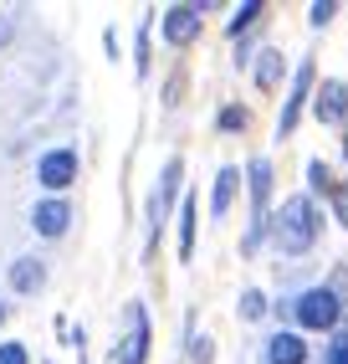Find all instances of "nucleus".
Returning <instances> with one entry per match:
<instances>
[{
  "label": "nucleus",
  "instance_id": "obj_16",
  "mask_svg": "<svg viewBox=\"0 0 348 364\" xmlns=\"http://www.w3.org/2000/svg\"><path fill=\"white\" fill-rule=\"evenodd\" d=\"M261 313H266V298H261L256 287H251V293L241 298V318H261Z\"/></svg>",
  "mask_w": 348,
  "mask_h": 364
},
{
  "label": "nucleus",
  "instance_id": "obj_13",
  "mask_svg": "<svg viewBox=\"0 0 348 364\" xmlns=\"http://www.w3.org/2000/svg\"><path fill=\"white\" fill-rule=\"evenodd\" d=\"M236 185H241V175H236V169H220V175H215V185H210V205H215V215H226V210H231V200H236Z\"/></svg>",
  "mask_w": 348,
  "mask_h": 364
},
{
  "label": "nucleus",
  "instance_id": "obj_9",
  "mask_svg": "<svg viewBox=\"0 0 348 364\" xmlns=\"http://www.w3.org/2000/svg\"><path fill=\"white\" fill-rule=\"evenodd\" d=\"M67 221H72V205H67V200H41V205L31 210V226H36L41 236H62Z\"/></svg>",
  "mask_w": 348,
  "mask_h": 364
},
{
  "label": "nucleus",
  "instance_id": "obj_1",
  "mask_svg": "<svg viewBox=\"0 0 348 364\" xmlns=\"http://www.w3.org/2000/svg\"><path fill=\"white\" fill-rule=\"evenodd\" d=\"M271 236H277V247H282L287 257L308 252L312 241H317V205H312L308 196H292V200H282L277 221H271Z\"/></svg>",
  "mask_w": 348,
  "mask_h": 364
},
{
  "label": "nucleus",
  "instance_id": "obj_6",
  "mask_svg": "<svg viewBox=\"0 0 348 364\" xmlns=\"http://www.w3.org/2000/svg\"><path fill=\"white\" fill-rule=\"evenodd\" d=\"M36 180H41L46 190H67L72 180H77V154H72V149H52V154H41Z\"/></svg>",
  "mask_w": 348,
  "mask_h": 364
},
{
  "label": "nucleus",
  "instance_id": "obj_3",
  "mask_svg": "<svg viewBox=\"0 0 348 364\" xmlns=\"http://www.w3.org/2000/svg\"><path fill=\"white\" fill-rule=\"evenodd\" d=\"M118 364H148V313H143V303H129V333H123Z\"/></svg>",
  "mask_w": 348,
  "mask_h": 364
},
{
  "label": "nucleus",
  "instance_id": "obj_23",
  "mask_svg": "<svg viewBox=\"0 0 348 364\" xmlns=\"http://www.w3.org/2000/svg\"><path fill=\"white\" fill-rule=\"evenodd\" d=\"M343 159H348V129H343Z\"/></svg>",
  "mask_w": 348,
  "mask_h": 364
},
{
  "label": "nucleus",
  "instance_id": "obj_18",
  "mask_svg": "<svg viewBox=\"0 0 348 364\" xmlns=\"http://www.w3.org/2000/svg\"><path fill=\"white\" fill-rule=\"evenodd\" d=\"M0 364H31L26 359V344H0Z\"/></svg>",
  "mask_w": 348,
  "mask_h": 364
},
{
  "label": "nucleus",
  "instance_id": "obj_8",
  "mask_svg": "<svg viewBox=\"0 0 348 364\" xmlns=\"http://www.w3.org/2000/svg\"><path fill=\"white\" fill-rule=\"evenodd\" d=\"M180 180H185V164L169 159V164H164V180H159V196H154V205H148V236L159 231L164 210H169V200H174V190H180Z\"/></svg>",
  "mask_w": 348,
  "mask_h": 364
},
{
  "label": "nucleus",
  "instance_id": "obj_2",
  "mask_svg": "<svg viewBox=\"0 0 348 364\" xmlns=\"http://www.w3.org/2000/svg\"><path fill=\"white\" fill-rule=\"evenodd\" d=\"M338 313H343V303H338L333 287H312V293H303V298L292 303V318L303 323V328H333Z\"/></svg>",
  "mask_w": 348,
  "mask_h": 364
},
{
  "label": "nucleus",
  "instance_id": "obj_11",
  "mask_svg": "<svg viewBox=\"0 0 348 364\" xmlns=\"http://www.w3.org/2000/svg\"><path fill=\"white\" fill-rule=\"evenodd\" d=\"M343 113H348V87L343 82H322L317 87V118L322 124H338Z\"/></svg>",
  "mask_w": 348,
  "mask_h": 364
},
{
  "label": "nucleus",
  "instance_id": "obj_7",
  "mask_svg": "<svg viewBox=\"0 0 348 364\" xmlns=\"http://www.w3.org/2000/svg\"><path fill=\"white\" fill-rule=\"evenodd\" d=\"M308 92H312V62L303 57V67H297V77H292V98H287V108H282V124H277V134H282V139L292 134L297 113H303V103H308Z\"/></svg>",
  "mask_w": 348,
  "mask_h": 364
},
{
  "label": "nucleus",
  "instance_id": "obj_4",
  "mask_svg": "<svg viewBox=\"0 0 348 364\" xmlns=\"http://www.w3.org/2000/svg\"><path fill=\"white\" fill-rule=\"evenodd\" d=\"M246 175H251V200H256V226H251V236H246V252H251L256 241H261V231L271 226V215H266V196H271V164H266V159H251V169H246Z\"/></svg>",
  "mask_w": 348,
  "mask_h": 364
},
{
  "label": "nucleus",
  "instance_id": "obj_12",
  "mask_svg": "<svg viewBox=\"0 0 348 364\" xmlns=\"http://www.w3.org/2000/svg\"><path fill=\"white\" fill-rule=\"evenodd\" d=\"M41 282H46V267H41L36 257H21V262H11V287H16V293H36Z\"/></svg>",
  "mask_w": 348,
  "mask_h": 364
},
{
  "label": "nucleus",
  "instance_id": "obj_10",
  "mask_svg": "<svg viewBox=\"0 0 348 364\" xmlns=\"http://www.w3.org/2000/svg\"><path fill=\"white\" fill-rule=\"evenodd\" d=\"M266 364H308V344H303V333H271V344H266Z\"/></svg>",
  "mask_w": 348,
  "mask_h": 364
},
{
  "label": "nucleus",
  "instance_id": "obj_5",
  "mask_svg": "<svg viewBox=\"0 0 348 364\" xmlns=\"http://www.w3.org/2000/svg\"><path fill=\"white\" fill-rule=\"evenodd\" d=\"M200 11H205V6H169L164 21H159V26H164V41H169V46H190L195 36H200Z\"/></svg>",
  "mask_w": 348,
  "mask_h": 364
},
{
  "label": "nucleus",
  "instance_id": "obj_20",
  "mask_svg": "<svg viewBox=\"0 0 348 364\" xmlns=\"http://www.w3.org/2000/svg\"><path fill=\"white\" fill-rule=\"evenodd\" d=\"M333 210H338V221L348 226V180H343V185L333 190Z\"/></svg>",
  "mask_w": 348,
  "mask_h": 364
},
{
  "label": "nucleus",
  "instance_id": "obj_14",
  "mask_svg": "<svg viewBox=\"0 0 348 364\" xmlns=\"http://www.w3.org/2000/svg\"><path fill=\"white\" fill-rule=\"evenodd\" d=\"M195 252V200L185 196V205H180V257H190Z\"/></svg>",
  "mask_w": 348,
  "mask_h": 364
},
{
  "label": "nucleus",
  "instance_id": "obj_17",
  "mask_svg": "<svg viewBox=\"0 0 348 364\" xmlns=\"http://www.w3.org/2000/svg\"><path fill=\"white\" fill-rule=\"evenodd\" d=\"M256 16H261V6H256V0H251V6H241V11L231 16V36H236V31H246V26H251Z\"/></svg>",
  "mask_w": 348,
  "mask_h": 364
},
{
  "label": "nucleus",
  "instance_id": "obj_22",
  "mask_svg": "<svg viewBox=\"0 0 348 364\" xmlns=\"http://www.w3.org/2000/svg\"><path fill=\"white\" fill-rule=\"evenodd\" d=\"M328 364H348V338H338V344L328 349Z\"/></svg>",
  "mask_w": 348,
  "mask_h": 364
},
{
  "label": "nucleus",
  "instance_id": "obj_21",
  "mask_svg": "<svg viewBox=\"0 0 348 364\" xmlns=\"http://www.w3.org/2000/svg\"><path fill=\"white\" fill-rule=\"evenodd\" d=\"M308 16H312V26H328V21H333V6H328V0H317Z\"/></svg>",
  "mask_w": 348,
  "mask_h": 364
},
{
  "label": "nucleus",
  "instance_id": "obj_15",
  "mask_svg": "<svg viewBox=\"0 0 348 364\" xmlns=\"http://www.w3.org/2000/svg\"><path fill=\"white\" fill-rule=\"evenodd\" d=\"M277 77H282V57H277V52H261V62H256V82L271 87Z\"/></svg>",
  "mask_w": 348,
  "mask_h": 364
},
{
  "label": "nucleus",
  "instance_id": "obj_24",
  "mask_svg": "<svg viewBox=\"0 0 348 364\" xmlns=\"http://www.w3.org/2000/svg\"><path fill=\"white\" fill-rule=\"evenodd\" d=\"M0 323H6V303H0Z\"/></svg>",
  "mask_w": 348,
  "mask_h": 364
},
{
  "label": "nucleus",
  "instance_id": "obj_19",
  "mask_svg": "<svg viewBox=\"0 0 348 364\" xmlns=\"http://www.w3.org/2000/svg\"><path fill=\"white\" fill-rule=\"evenodd\" d=\"M220 129H246V108H226V113H220Z\"/></svg>",
  "mask_w": 348,
  "mask_h": 364
}]
</instances>
